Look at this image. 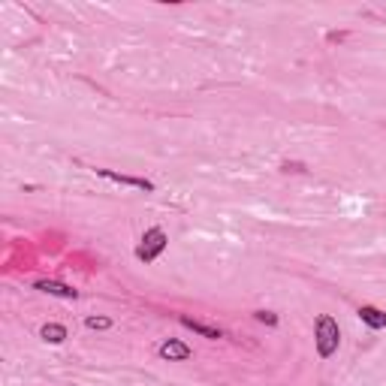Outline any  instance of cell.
Instances as JSON below:
<instances>
[{"label":"cell","instance_id":"6da1fadb","mask_svg":"<svg viewBox=\"0 0 386 386\" xmlns=\"http://www.w3.org/2000/svg\"><path fill=\"white\" fill-rule=\"evenodd\" d=\"M314 341H317V353H320L323 359H329L338 350V341H341V332H338V323L332 320L329 314H323L320 320H317V335H314Z\"/></svg>","mask_w":386,"mask_h":386},{"label":"cell","instance_id":"7a4b0ae2","mask_svg":"<svg viewBox=\"0 0 386 386\" xmlns=\"http://www.w3.org/2000/svg\"><path fill=\"white\" fill-rule=\"evenodd\" d=\"M166 242H169L166 233L160 230V226H154V230H148L142 235V245L136 247V257L145 259V263H154V259L166 251Z\"/></svg>","mask_w":386,"mask_h":386},{"label":"cell","instance_id":"3957f363","mask_svg":"<svg viewBox=\"0 0 386 386\" xmlns=\"http://www.w3.org/2000/svg\"><path fill=\"white\" fill-rule=\"evenodd\" d=\"M33 287H37L40 293H49V296H58V299H76L78 296L73 287H66V283H61V281H37Z\"/></svg>","mask_w":386,"mask_h":386},{"label":"cell","instance_id":"277c9868","mask_svg":"<svg viewBox=\"0 0 386 386\" xmlns=\"http://www.w3.org/2000/svg\"><path fill=\"white\" fill-rule=\"evenodd\" d=\"M97 175H103L109 181H115V185H127V187H136V190H154L151 181L145 178H133V175H118V172H109V169H97Z\"/></svg>","mask_w":386,"mask_h":386},{"label":"cell","instance_id":"5b68a950","mask_svg":"<svg viewBox=\"0 0 386 386\" xmlns=\"http://www.w3.org/2000/svg\"><path fill=\"white\" fill-rule=\"evenodd\" d=\"M160 356L169 362H185V359H190V347L175 341V338H169V341L160 344Z\"/></svg>","mask_w":386,"mask_h":386},{"label":"cell","instance_id":"8992f818","mask_svg":"<svg viewBox=\"0 0 386 386\" xmlns=\"http://www.w3.org/2000/svg\"><path fill=\"white\" fill-rule=\"evenodd\" d=\"M359 320L365 323V326H371V329H383L386 326V311L374 308V305H362V308H359Z\"/></svg>","mask_w":386,"mask_h":386},{"label":"cell","instance_id":"52a82bcc","mask_svg":"<svg viewBox=\"0 0 386 386\" xmlns=\"http://www.w3.org/2000/svg\"><path fill=\"white\" fill-rule=\"evenodd\" d=\"M181 326H187V329H193V332H197V335H202V338H209V341H218V338H223V332H221V329H214V326H206V323L193 320V317H181Z\"/></svg>","mask_w":386,"mask_h":386},{"label":"cell","instance_id":"ba28073f","mask_svg":"<svg viewBox=\"0 0 386 386\" xmlns=\"http://www.w3.org/2000/svg\"><path fill=\"white\" fill-rule=\"evenodd\" d=\"M40 335H42V341H49V344H61L64 338H66V329L61 323H45L40 329Z\"/></svg>","mask_w":386,"mask_h":386},{"label":"cell","instance_id":"9c48e42d","mask_svg":"<svg viewBox=\"0 0 386 386\" xmlns=\"http://www.w3.org/2000/svg\"><path fill=\"white\" fill-rule=\"evenodd\" d=\"M85 326H88V329H109L112 320H109V317H88Z\"/></svg>","mask_w":386,"mask_h":386},{"label":"cell","instance_id":"30bf717a","mask_svg":"<svg viewBox=\"0 0 386 386\" xmlns=\"http://www.w3.org/2000/svg\"><path fill=\"white\" fill-rule=\"evenodd\" d=\"M257 320L259 323H269V326H278V317L269 314V311H257Z\"/></svg>","mask_w":386,"mask_h":386}]
</instances>
